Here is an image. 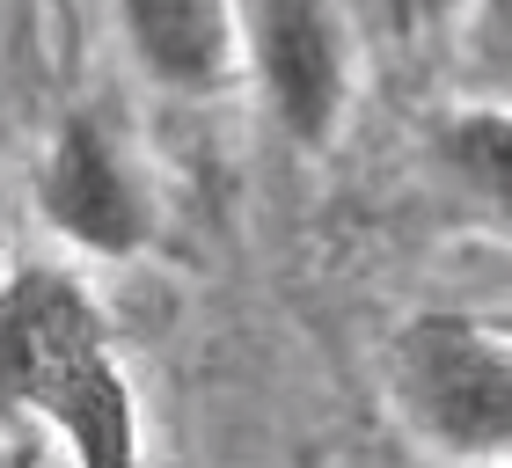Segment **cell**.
<instances>
[{"instance_id":"obj_1","label":"cell","mask_w":512,"mask_h":468,"mask_svg":"<svg viewBox=\"0 0 512 468\" xmlns=\"http://www.w3.org/2000/svg\"><path fill=\"white\" fill-rule=\"evenodd\" d=\"M0 425L52 432L66 468L147 461L118 330L74 264H15L0 278Z\"/></svg>"},{"instance_id":"obj_2","label":"cell","mask_w":512,"mask_h":468,"mask_svg":"<svg viewBox=\"0 0 512 468\" xmlns=\"http://www.w3.org/2000/svg\"><path fill=\"white\" fill-rule=\"evenodd\" d=\"M388 410L447 468H512V322L410 315L388 337Z\"/></svg>"},{"instance_id":"obj_3","label":"cell","mask_w":512,"mask_h":468,"mask_svg":"<svg viewBox=\"0 0 512 468\" xmlns=\"http://www.w3.org/2000/svg\"><path fill=\"white\" fill-rule=\"evenodd\" d=\"M235 59L256 110L300 154H330L359 96V44L337 0H235Z\"/></svg>"},{"instance_id":"obj_4","label":"cell","mask_w":512,"mask_h":468,"mask_svg":"<svg viewBox=\"0 0 512 468\" xmlns=\"http://www.w3.org/2000/svg\"><path fill=\"white\" fill-rule=\"evenodd\" d=\"M30 205L44 234H59V249L96 256V264H139L161 249V227H169L147 161L88 110L52 125L30 169Z\"/></svg>"},{"instance_id":"obj_5","label":"cell","mask_w":512,"mask_h":468,"mask_svg":"<svg viewBox=\"0 0 512 468\" xmlns=\"http://www.w3.org/2000/svg\"><path fill=\"white\" fill-rule=\"evenodd\" d=\"M132 66L176 103H213L242 81L235 0H110Z\"/></svg>"},{"instance_id":"obj_6","label":"cell","mask_w":512,"mask_h":468,"mask_svg":"<svg viewBox=\"0 0 512 468\" xmlns=\"http://www.w3.org/2000/svg\"><path fill=\"white\" fill-rule=\"evenodd\" d=\"M425 161L461 213L512 242V103H454L425 139Z\"/></svg>"},{"instance_id":"obj_7","label":"cell","mask_w":512,"mask_h":468,"mask_svg":"<svg viewBox=\"0 0 512 468\" xmlns=\"http://www.w3.org/2000/svg\"><path fill=\"white\" fill-rule=\"evenodd\" d=\"M469 59H476V74L491 81V103H512V0H476Z\"/></svg>"},{"instance_id":"obj_8","label":"cell","mask_w":512,"mask_h":468,"mask_svg":"<svg viewBox=\"0 0 512 468\" xmlns=\"http://www.w3.org/2000/svg\"><path fill=\"white\" fill-rule=\"evenodd\" d=\"M505 322H512V315H505Z\"/></svg>"}]
</instances>
